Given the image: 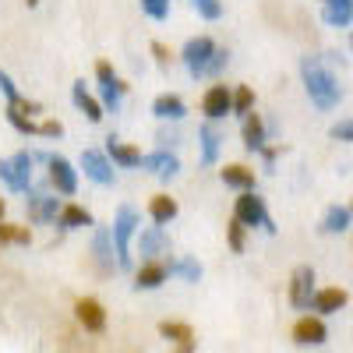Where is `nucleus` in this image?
Listing matches in <instances>:
<instances>
[{
    "label": "nucleus",
    "instance_id": "7",
    "mask_svg": "<svg viewBox=\"0 0 353 353\" xmlns=\"http://www.w3.org/2000/svg\"><path fill=\"white\" fill-rule=\"evenodd\" d=\"M314 269L311 265H297L290 276V304L297 311H311V297H314Z\"/></svg>",
    "mask_w": 353,
    "mask_h": 353
},
{
    "label": "nucleus",
    "instance_id": "6",
    "mask_svg": "<svg viewBox=\"0 0 353 353\" xmlns=\"http://www.w3.org/2000/svg\"><path fill=\"white\" fill-rule=\"evenodd\" d=\"M96 81H99V106H103V113H117V110H121L124 92H128V85L117 78V71L106 61L96 64Z\"/></svg>",
    "mask_w": 353,
    "mask_h": 353
},
{
    "label": "nucleus",
    "instance_id": "30",
    "mask_svg": "<svg viewBox=\"0 0 353 353\" xmlns=\"http://www.w3.org/2000/svg\"><path fill=\"white\" fill-rule=\"evenodd\" d=\"M166 272H170V276H181L184 283H198L205 269H201L194 258H176V261H166Z\"/></svg>",
    "mask_w": 353,
    "mask_h": 353
},
{
    "label": "nucleus",
    "instance_id": "32",
    "mask_svg": "<svg viewBox=\"0 0 353 353\" xmlns=\"http://www.w3.org/2000/svg\"><path fill=\"white\" fill-rule=\"evenodd\" d=\"M254 106V92L248 85H241L237 92H230V113H237V117H244L248 110Z\"/></svg>",
    "mask_w": 353,
    "mask_h": 353
},
{
    "label": "nucleus",
    "instance_id": "15",
    "mask_svg": "<svg viewBox=\"0 0 353 353\" xmlns=\"http://www.w3.org/2000/svg\"><path fill=\"white\" fill-rule=\"evenodd\" d=\"M350 304V293L339 290V286H329V290H314V297H311V311L318 314H336Z\"/></svg>",
    "mask_w": 353,
    "mask_h": 353
},
{
    "label": "nucleus",
    "instance_id": "20",
    "mask_svg": "<svg viewBox=\"0 0 353 353\" xmlns=\"http://www.w3.org/2000/svg\"><path fill=\"white\" fill-rule=\"evenodd\" d=\"M198 141H201V163L205 166H216L219 163V149H223V134L212 128V121L198 128Z\"/></svg>",
    "mask_w": 353,
    "mask_h": 353
},
{
    "label": "nucleus",
    "instance_id": "31",
    "mask_svg": "<svg viewBox=\"0 0 353 353\" xmlns=\"http://www.w3.org/2000/svg\"><path fill=\"white\" fill-rule=\"evenodd\" d=\"M4 244H21V248H28V244H32V230L0 219V248H4Z\"/></svg>",
    "mask_w": 353,
    "mask_h": 353
},
{
    "label": "nucleus",
    "instance_id": "16",
    "mask_svg": "<svg viewBox=\"0 0 353 353\" xmlns=\"http://www.w3.org/2000/svg\"><path fill=\"white\" fill-rule=\"evenodd\" d=\"M201 113L209 121H223L230 113V88L226 85H209V92L201 96Z\"/></svg>",
    "mask_w": 353,
    "mask_h": 353
},
{
    "label": "nucleus",
    "instance_id": "39",
    "mask_svg": "<svg viewBox=\"0 0 353 353\" xmlns=\"http://www.w3.org/2000/svg\"><path fill=\"white\" fill-rule=\"evenodd\" d=\"M36 134H43V138H61V134H64V124H61V121H43V124H36Z\"/></svg>",
    "mask_w": 353,
    "mask_h": 353
},
{
    "label": "nucleus",
    "instance_id": "2",
    "mask_svg": "<svg viewBox=\"0 0 353 353\" xmlns=\"http://www.w3.org/2000/svg\"><path fill=\"white\" fill-rule=\"evenodd\" d=\"M181 61H184L188 74L198 81V78H216V74H223L226 64H230V53H226L223 46H216L212 36H194V39L184 43Z\"/></svg>",
    "mask_w": 353,
    "mask_h": 353
},
{
    "label": "nucleus",
    "instance_id": "36",
    "mask_svg": "<svg viewBox=\"0 0 353 353\" xmlns=\"http://www.w3.org/2000/svg\"><path fill=\"white\" fill-rule=\"evenodd\" d=\"M141 11L152 21H166L170 18V0H141Z\"/></svg>",
    "mask_w": 353,
    "mask_h": 353
},
{
    "label": "nucleus",
    "instance_id": "41",
    "mask_svg": "<svg viewBox=\"0 0 353 353\" xmlns=\"http://www.w3.org/2000/svg\"><path fill=\"white\" fill-rule=\"evenodd\" d=\"M159 145H176V141H181V138H176V134H166V131H159V138H156Z\"/></svg>",
    "mask_w": 353,
    "mask_h": 353
},
{
    "label": "nucleus",
    "instance_id": "43",
    "mask_svg": "<svg viewBox=\"0 0 353 353\" xmlns=\"http://www.w3.org/2000/svg\"><path fill=\"white\" fill-rule=\"evenodd\" d=\"M25 4H28V8H36V4H39V0H25Z\"/></svg>",
    "mask_w": 353,
    "mask_h": 353
},
{
    "label": "nucleus",
    "instance_id": "38",
    "mask_svg": "<svg viewBox=\"0 0 353 353\" xmlns=\"http://www.w3.org/2000/svg\"><path fill=\"white\" fill-rule=\"evenodd\" d=\"M329 138H332V141H353V121H339V124H332Z\"/></svg>",
    "mask_w": 353,
    "mask_h": 353
},
{
    "label": "nucleus",
    "instance_id": "13",
    "mask_svg": "<svg viewBox=\"0 0 353 353\" xmlns=\"http://www.w3.org/2000/svg\"><path fill=\"white\" fill-rule=\"evenodd\" d=\"M293 343H297V346H321V343H325L329 339V329H325V321H321V318H301L297 321V325H293Z\"/></svg>",
    "mask_w": 353,
    "mask_h": 353
},
{
    "label": "nucleus",
    "instance_id": "28",
    "mask_svg": "<svg viewBox=\"0 0 353 353\" xmlns=\"http://www.w3.org/2000/svg\"><path fill=\"white\" fill-rule=\"evenodd\" d=\"M325 21L332 28H350V21H353V0H325Z\"/></svg>",
    "mask_w": 353,
    "mask_h": 353
},
{
    "label": "nucleus",
    "instance_id": "1",
    "mask_svg": "<svg viewBox=\"0 0 353 353\" xmlns=\"http://www.w3.org/2000/svg\"><path fill=\"white\" fill-rule=\"evenodd\" d=\"M301 81H304V92L314 103V110L329 113V110H336L343 103V85L325 68L321 57H301Z\"/></svg>",
    "mask_w": 353,
    "mask_h": 353
},
{
    "label": "nucleus",
    "instance_id": "19",
    "mask_svg": "<svg viewBox=\"0 0 353 353\" xmlns=\"http://www.w3.org/2000/svg\"><path fill=\"white\" fill-rule=\"evenodd\" d=\"M106 156L113 166H121V170H134L141 163V152L134 149V145H124V141H117L113 134L106 138Z\"/></svg>",
    "mask_w": 353,
    "mask_h": 353
},
{
    "label": "nucleus",
    "instance_id": "9",
    "mask_svg": "<svg viewBox=\"0 0 353 353\" xmlns=\"http://www.w3.org/2000/svg\"><path fill=\"white\" fill-rule=\"evenodd\" d=\"M81 170H85L88 181L99 184V188H113V181H117L110 156H106V152H99V149H85V152H81Z\"/></svg>",
    "mask_w": 353,
    "mask_h": 353
},
{
    "label": "nucleus",
    "instance_id": "37",
    "mask_svg": "<svg viewBox=\"0 0 353 353\" xmlns=\"http://www.w3.org/2000/svg\"><path fill=\"white\" fill-rule=\"evenodd\" d=\"M0 92H4V99H8V103H18V99H21L18 85L11 81V74H8V71H0Z\"/></svg>",
    "mask_w": 353,
    "mask_h": 353
},
{
    "label": "nucleus",
    "instance_id": "29",
    "mask_svg": "<svg viewBox=\"0 0 353 353\" xmlns=\"http://www.w3.org/2000/svg\"><path fill=\"white\" fill-rule=\"evenodd\" d=\"M61 230H81V226H92V212L81 209V205H64L61 212Z\"/></svg>",
    "mask_w": 353,
    "mask_h": 353
},
{
    "label": "nucleus",
    "instance_id": "3",
    "mask_svg": "<svg viewBox=\"0 0 353 353\" xmlns=\"http://www.w3.org/2000/svg\"><path fill=\"white\" fill-rule=\"evenodd\" d=\"M138 233V209L134 205H121L117 209V219H113V254H117V269H131V241Z\"/></svg>",
    "mask_w": 353,
    "mask_h": 353
},
{
    "label": "nucleus",
    "instance_id": "42",
    "mask_svg": "<svg viewBox=\"0 0 353 353\" xmlns=\"http://www.w3.org/2000/svg\"><path fill=\"white\" fill-rule=\"evenodd\" d=\"M4 212H8V201H4V198H0V219H4Z\"/></svg>",
    "mask_w": 353,
    "mask_h": 353
},
{
    "label": "nucleus",
    "instance_id": "33",
    "mask_svg": "<svg viewBox=\"0 0 353 353\" xmlns=\"http://www.w3.org/2000/svg\"><path fill=\"white\" fill-rule=\"evenodd\" d=\"M8 121H11V128L18 134H36V121L25 110H18V106H8Z\"/></svg>",
    "mask_w": 353,
    "mask_h": 353
},
{
    "label": "nucleus",
    "instance_id": "4",
    "mask_svg": "<svg viewBox=\"0 0 353 353\" xmlns=\"http://www.w3.org/2000/svg\"><path fill=\"white\" fill-rule=\"evenodd\" d=\"M32 152H14L11 159H0V181H4L8 191L25 194L32 188Z\"/></svg>",
    "mask_w": 353,
    "mask_h": 353
},
{
    "label": "nucleus",
    "instance_id": "8",
    "mask_svg": "<svg viewBox=\"0 0 353 353\" xmlns=\"http://www.w3.org/2000/svg\"><path fill=\"white\" fill-rule=\"evenodd\" d=\"M25 209H28V219H32L36 226H46V223H57V212H61V201H57V194H46V191H25Z\"/></svg>",
    "mask_w": 353,
    "mask_h": 353
},
{
    "label": "nucleus",
    "instance_id": "17",
    "mask_svg": "<svg viewBox=\"0 0 353 353\" xmlns=\"http://www.w3.org/2000/svg\"><path fill=\"white\" fill-rule=\"evenodd\" d=\"M159 336L173 346H181L184 353H191L198 343H194V329L188 325V321H159Z\"/></svg>",
    "mask_w": 353,
    "mask_h": 353
},
{
    "label": "nucleus",
    "instance_id": "27",
    "mask_svg": "<svg viewBox=\"0 0 353 353\" xmlns=\"http://www.w3.org/2000/svg\"><path fill=\"white\" fill-rule=\"evenodd\" d=\"M176 212H181V205H176L170 194H156V198L149 201V216H152V223H159V226L173 223Z\"/></svg>",
    "mask_w": 353,
    "mask_h": 353
},
{
    "label": "nucleus",
    "instance_id": "21",
    "mask_svg": "<svg viewBox=\"0 0 353 353\" xmlns=\"http://www.w3.org/2000/svg\"><path fill=\"white\" fill-rule=\"evenodd\" d=\"M92 258H96V265H99V272H103V276H110V272H113V237H110V230H106V226H99V230H96Z\"/></svg>",
    "mask_w": 353,
    "mask_h": 353
},
{
    "label": "nucleus",
    "instance_id": "22",
    "mask_svg": "<svg viewBox=\"0 0 353 353\" xmlns=\"http://www.w3.org/2000/svg\"><path fill=\"white\" fill-rule=\"evenodd\" d=\"M71 99H74V106L88 117V124H99L103 117H106V113H103V106H99V99L85 92V81H74V85H71Z\"/></svg>",
    "mask_w": 353,
    "mask_h": 353
},
{
    "label": "nucleus",
    "instance_id": "14",
    "mask_svg": "<svg viewBox=\"0 0 353 353\" xmlns=\"http://www.w3.org/2000/svg\"><path fill=\"white\" fill-rule=\"evenodd\" d=\"M166 279H170L166 261H159V258H145V265L134 272V290H159Z\"/></svg>",
    "mask_w": 353,
    "mask_h": 353
},
{
    "label": "nucleus",
    "instance_id": "18",
    "mask_svg": "<svg viewBox=\"0 0 353 353\" xmlns=\"http://www.w3.org/2000/svg\"><path fill=\"white\" fill-rule=\"evenodd\" d=\"M184 113H188L184 99L173 96V92H163V96L152 99V117L156 121H184Z\"/></svg>",
    "mask_w": 353,
    "mask_h": 353
},
{
    "label": "nucleus",
    "instance_id": "12",
    "mask_svg": "<svg viewBox=\"0 0 353 353\" xmlns=\"http://www.w3.org/2000/svg\"><path fill=\"white\" fill-rule=\"evenodd\" d=\"M74 318L81 321V329L85 332H103L106 329V311L96 297H81L74 301Z\"/></svg>",
    "mask_w": 353,
    "mask_h": 353
},
{
    "label": "nucleus",
    "instance_id": "40",
    "mask_svg": "<svg viewBox=\"0 0 353 353\" xmlns=\"http://www.w3.org/2000/svg\"><path fill=\"white\" fill-rule=\"evenodd\" d=\"M152 57H156L159 68H170V50H166L163 43H152Z\"/></svg>",
    "mask_w": 353,
    "mask_h": 353
},
{
    "label": "nucleus",
    "instance_id": "11",
    "mask_svg": "<svg viewBox=\"0 0 353 353\" xmlns=\"http://www.w3.org/2000/svg\"><path fill=\"white\" fill-rule=\"evenodd\" d=\"M141 170H149L152 176H159V181H173L176 173H181V159H176L166 145H159L156 152H149V156H141V163H138Z\"/></svg>",
    "mask_w": 353,
    "mask_h": 353
},
{
    "label": "nucleus",
    "instance_id": "10",
    "mask_svg": "<svg viewBox=\"0 0 353 353\" xmlns=\"http://www.w3.org/2000/svg\"><path fill=\"white\" fill-rule=\"evenodd\" d=\"M50 166V188H57V194H74L78 191V170L64 159V156H46Z\"/></svg>",
    "mask_w": 353,
    "mask_h": 353
},
{
    "label": "nucleus",
    "instance_id": "26",
    "mask_svg": "<svg viewBox=\"0 0 353 353\" xmlns=\"http://www.w3.org/2000/svg\"><path fill=\"white\" fill-rule=\"evenodd\" d=\"M219 176H223V184L233 188V191H254V170H248L241 163H230Z\"/></svg>",
    "mask_w": 353,
    "mask_h": 353
},
{
    "label": "nucleus",
    "instance_id": "34",
    "mask_svg": "<svg viewBox=\"0 0 353 353\" xmlns=\"http://www.w3.org/2000/svg\"><path fill=\"white\" fill-rule=\"evenodd\" d=\"M191 8H194L198 18H205V21H219V18H223V0H191Z\"/></svg>",
    "mask_w": 353,
    "mask_h": 353
},
{
    "label": "nucleus",
    "instance_id": "23",
    "mask_svg": "<svg viewBox=\"0 0 353 353\" xmlns=\"http://www.w3.org/2000/svg\"><path fill=\"white\" fill-rule=\"evenodd\" d=\"M138 244H141V254H145V258H159V254H166L170 237H166V230L156 223V226H149V230H141Z\"/></svg>",
    "mask_w": 353,
    "mask_h": 353
},
{
    "label": "nucleus",
    "instance_id": "25",
    "mask_svg": "<svg viewBox=\"0 0 353 353\" xmlns=\"http://www.w3.org/2000/svg\"><path fill=\"white\" fill-rule=\"evenodd\" d=\"M353 223V212H350V205H329V212L321 216V233H346Z\"/></svg>",
    "mask_w": 353,
    "mask_h": 353
},
{
    "label": "nucleus",
    "instance_id": "5",
    "mask_svg": "<svg viewBox=\"0 0 353 353\" xmlns=\"http://www.w3.org/2000/svg\"><path fill=\"white\" fill-rule=\"evenodd\" d=\"M233 219H241L244 226H261L265 233H276V223L269 216V209H265V201L254 194V191H241L237 205H233Z\"/></svg>",
    "mask_w": 353,
    "mask_h": 353
},
{
    "label": "nucleus",
    "instance_id": "35",
    "mask_svg": "<svg viewBox=\"0 0 353 353\" xmlns=\"http://www.w3.org/2000/svg\"><path fill=\"white\" fill-rule=\"evenodd\" d=\"M244 230H248V226H244L241 219H230V223H226V241H230V251H237V254L244 251Z\"/></svg>",
    "mask_w": 353,
    "mask_h": 353
},
{
    "label": "nucleus",
    "instance_id": "24",
    "mask_svg": "<svg viewBox=\"0 0 353 353\" xmlns=\"http://www.w3.org/2000/svg\"><path fill=\"white\" fill-rule=\"evenodd\" d=\"M265 134H269V131H265V121H261V113H244V149L248 152H258L261 149V145H265Z\"/></svg>",
    "mask_w": 353,
    "mask_h": 353
}]
</instances>
